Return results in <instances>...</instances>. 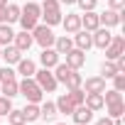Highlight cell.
Returning <instances> with one entry per match:
<instances>
[{
	"instance_id": "38",
	"label": "cell",
	"mask_w": 125,
	"mask_h": 125,
	"mask_svg": "<svg viewBox=\"0 0 125 125\" xmlns=\"http://www.w3.org/2000/svg\"><path fill=\"white\" fill-rule=\"evenodd\" d=\"M108 8H110V10H118V12H123V8H125V0H108Z\"/></svg>"
},
{
	"instance_id": "7",
	"label": "cell",
	"mask_w": 125,
	"mask_h": 125,
	"mask_svg": "<svg viewBox=\"0 0 125 125\" xmlns=\"http://www.w3.org/2000/svg\"><path fill=\"white\" fill-rule=\"evenodd\" d=\"M98 22H101V27H118L120 22H123V12H118V10H103V12H98Z\"/></svg>"
},
{
	"instance_id": "32",
	"label": "cell",
	"mask_w": 125,
	"mask_h": 125,
	"mask_svg": "<svg viewBox=\"0 0 125 125\" xmlns=\"http://www.w3.org/2000/svg\"><path fill=\"white\" fill-rule=\"evenodd\" d=\"M8 125H27V120H25V115H22V110H10L8 113Z\"/></svg>"
},
{
	"instance_id": "29",
	"label": "cell",
	"mask_w": 125,
	"mask_h": 125,
	"mask_svg": "<svg viewBox=\"0 0 125 125\" xmlns=\"http://www.w3.org/2000/svg\"><path fill=\"white\" fill-rule=\"evenodd\" d=\"M17 20H20V5L8 3V8H5V22L12 25V22H17Z\"/></svg>"
},
{
	"instance_id": "33",
	"label": "cell",
	"mask_w": 125,
	"mask_h": 125,
	"mask_svg": "<svg viewBox=\"0 0 125 125\" xmlns=\"http://www.w3.org/2000/svg\"><path fill=\"white\" fill-rule=\"evenodd\" d=\"M10 110H12V98L0 96V118H3V115H8Z\"/></svg>"
},
{
	"instance_id": "8",
	"label": "cell",
	"mask_w": 125,
	"mask_h": 125,
	"mask_svg": "<svg viewBox=\"0 0 125 125\" xmlns=\"http://www.w3.org/2000/svg\"><path fill=\"white\" fill-rule=\"evenodd\" d=\"M91 39H93V47L105 49V47L110 44V39H113V32H110L108 27H98V30L91 32Z\"/></svg>"
},
{
	"instance_id": "10",
	"label": "cell",
	"mask_w": 125,
	"mask_h": 125,
	"mask_svg": "<svg viewBox=\"0 0 125 125\" xmlns=\"http://www.w3.org/2000/svg\"><path fill=\"white\" fill-rule=\"evenodd\" d=\"M64 56H66V64H69L71 69H76V71L86 64V52H81V49H76V47H71Z\"/></svg>"
},
{
	"instance_id": "3",
	"label": "cell",
	"mask_w": 125,
	"mask_h": 125,
	"mask_svg": "<svg viewBox=\"0 0 125 125\" xmlns=\"http://www.w3.org/2000/svg\"><path fill=\"white\" fill-rule=\"evenodd\" d=\"M42 8V17H44V25L54 27V25H61V3L59 0H44V3L39 5Z\"/></svg>"
},
{
	"instance_id": "16",
	"label": "cell",
	"mask_w": 125,
	"mask_h": 125,
	"mask_svg": "<svg viewBox=\"0 0 125 125\" xmlns=\"http://www.w3.org/2000/svg\"><path fill=\"white\" fill-rule=\"evenodd\" d=\"M98 27H101V22H98V12H96V10H86V12L81 15V30L93 32V30H98Z\"/></svg>"
},
{
	"instance_id": "4",
	"label": "cell",
	"mask_w": 125,
	"mask_h": 125,
	"mask_svg": "<svg viewBox=\"0 0 125 125\" xmlns=\"http://www.w3.org/2000/svg\"><path fill=\"white\" fill-rule=\"evenodd\" d=\"M32 39H34V44H39L42 49H47V47L54 44L56 34L52 32L49 25H34V30H32Z\"/></svg>"
},
{
	"instance_id": "25",
	"label": "cell",
	"mask_w": 125,
	"mask_h": 125,
	"mask_svg": "<svg viewBox=\"0 0 125 125\" xmlns=\"http://www.w3.org/2000/svg\"><path fill=\"white\" fill-rule=\"evenodd\" d=\"M22 115H25V120H27V123L39 120V103H27V105L22 108Z\"/></svg>"
},
{
	"instance_id": "41",
	"label": "cell",
	"mask_w": 125,
	"mask_h": 125,
	"mask_svg": "<svg viewBox=\"0 0 125 125\" xmlns=\"http://www.w3.org/2000/svg\"><path fill=\"white\" fill-rule=\"evenodd\" d=\"M0 8H8V0H0Z\"/></svg>"
},
{
	"instance_id": "9",
	"label": "cell",
	"mask_w": 125,
	"mask_h": 125,
	"mask_svg": "<svg viewBox=\"0 0 125 125\" xmlns=\"http://www.w3.org/2000/svg\"><path fill=\"white\" fill-rule=\"evenodd\" d=\"M59 52L54 49V47H47V49H42V54H39V64H42V69H54L56 64H59Z\"/></svg>"
},
{
	"instance_id": "36",
	"label": "cell",
	"mask_w": 125,
	"mask_h": 125,
	"mask_svg": "<svg viewBox=\"0 0 125 125\" xmlns=\"http://www.w3.org/2000/svg\"><path fill=\"white\" fill-rule=\"evenodd\" d=\"M113 88L120 91V93L125 91V74H115V76H113Z\"/></svg>"
},
{
	"instance_id": "17",
	"label": "cell",
	"mask_w": 125,
	"mask_h": 125,
	"mask_svg": "<svg viewBox=\"0 0 125 125\" xmlns=\"http://www.w3.org/2000/svg\"><path fill=\"white\" fill-rule=\"evenodd\" d=\"M61 25H64L66 34H74V32H79V30H81V15L69 12L66 17H61Z\"/></svg>"
},
{
	"instance_id": "42",
	"label": "cell",
	"mask_w": 125,
	"mask_h": 125,
	"mask_svg": "<svg viewBox=\"0 0 125 125\" xmlns=\"http://www.w3.org/2000/svg\"><path fill=\"white\" fill-rule=\"evenodd\" d=\"M54 125H69V123H54Z\"/></svg>"
},
{
	"instance_id": "27",
	"label": "cell",
	"mask_w": 125,
	"mask_h": 125,
	"mask_svg": "<svg viewBox=\"0 0 125 125\" xmlns=\"http://www.w3.org/2000/svg\"><path fill=\"white\" fill-rule=\"evenodd\" d=\"M81 83H83V76L76 71V69H71V74L66 76V81H64V86L71 91V88H81Z\"/></svg>"
},
{
	"instance_id": "22",
	"label": "cell",
	"mask_w": 125,
	"mask_h": 125,
	"mask_svg": "<svg viewBox=\"0 0 125 125\" xmlns=\"http://www.w3.org/2000/svg\"><path fill=\"white\" fill-rule=\"evenodd\" d=\"M0 93H3V96H8V98H15V96H20V88H17V79L3 81V83H0Z\"/></svg>"
},
{
	"instance_id": "21",
	"label": "cell",
	"mask_w": 125,
	"mask_h": 125,
	"mask_svg": "<svg viewBox=\"0 0 125 125\" xmlns=\"http://www.w3.org/2000/svg\"><path fill=\"white\" fill-rule=\"evenodd\" d=\"M15 66H17V74H22V79L25 76H34V71H37V64L32 59H20Z\"/></svg>"
},
{
	"instance_id": "31",
	"label": "cell",
	"mask_w": 125,
	"mask_h": 125,
	"mask_svg": "<svg viewBox=\"0 0 125 125\" xmlns=\"http://www.w3.org/2000/svg\"><path fill=\"white\" fill-rule=\"evenodd\" d=\"M118 101H123V93H120V91H115V88H108V91H103V103H105V105H110V103H118Z\"/></svg>"
},
{
	"instance_id": "6",
	"label": "cell",
	"mask_w": 125,
	"mask_h": 125,
	"mask_svg": "<svg viewBox=\"0 0 125 125\" xmlns=\"http://www.w3.org/2000/svg\"><path fill=\"white\" fill-rule=\"evenodd\" d=\"M105 52V59H110V61H115L120 54H125V37L123 34H113V39H110V44L103 49Z\"/></svg>"
},
{
	"instance_id": "15",
	"label": "cell",
	"mask_w": 125,
	"mask_h": 125,
	"mask_svg": "<svg viewBox=\"0 0 125 125\" xmlns=\"http://www.w3.org/2000/svg\"><path fill=\"white\" fill-rule=\"evenodd\" d=\"M0 56L5 59V64H8V66H12V64H17V61L22 59V52H20L15 44H5L3 49H0Z\"/></svg>"
},
{
	"instance_id": "30",
	"label": "cell",
	"mask_w": 125,
	"mask_h": 125,
	"mask_svg": "<svg viewBox=\"0 0 125 125\" xmlns=\"http://www.w3.org/2000/svg\"><path fill=\"white\" fill-rule=\"evenodd\" d=\"M101 74H103V79H113V76H115V74H120V71H118V66H115V61L105 59L103 64H101Z\"/></svg>"
},
{
	"instance_id": "19",
	"label": "cell",
	"mask_w": 125,
	"mask_h": 125,
	"mask_svg": "<svg viewBox=\"0 0 125 125\" xmlns=\"http://www.w3.org/2000/svg\"><path fill=\"white\" fill-rule=\"evenodd\" d=\"M54 105H56V110H59V113H64V115H71V113H74V108H76V105H74V101L69 98V93H61V96L54 101Z\"/></svg>"
},
{
	"instance_id": "23",
	"label": "cell",
	"mask_w": 125,
	"mask_h": 125,
	"mask_svg": "<svg viewBox=\"0 0 125 125\" xmlns=\"http://www.w3.org/2000/svg\"><path fill=\"white\" fill-rule=\"evenodd\" d=\"M12 37H15V30H12L8 22H0V47L12 44Z\"/></svg>"
},
{
	"instance_id": "40",
	"label": "cell",
	"mask_w": 125,
	"mask_h": 125,
	"mask_svg": "<svg viewBox=\"0 0 125 125\" xmlns=\"http://www.w3.org/2000/svg\"><path fill=\"white\" fill-rule=\"evenodd\" d=\"M61 5H76V0H59Z\"/></svg>"
},
{
	"instance_id": "5",
	"label": "cell",
	"mask_w": 125,
	"mask_h": 125,
	"mask_svg": "<svg viewBox=\"0 0 125 125\" xmlns=\"http://www.w3.org/2000/svg\"><path fill=\"white\" fill-rule=\"evenodd\" d=\"M32 79L39 83V88H42L44 93H54V91H56V86H59V81L54 79L52 69H39V71H34V76H32Z\"/></svg>"
},
{
	"instance_id": "2",
	"label": "cell",
	"mask_w": 125,
	"mask_h": 125,
	"mask_svg": "<svg viewBox=\"0 0 125 125\" xmlns=\"http://www.w3.org/2000/svg\"><path fill=\"white\" fill-rule=\"evenodd\" d=\"M17 88H20V96L27 98V103H42V98H44V91L39 88V83L32 76H25L22 81H17Z\"/></svg>"
},
{
	"instance_id": "37",
	"label": "cell",
	"mask_w": 125,
	"mask_h": 125,
	"mask_svg": "<svg viewBox=\"0 0 125 125\" xmlns=\"http://www.w3.org/2000/svg\"><path fill=\"white\" fill-rule=\"evenodd\" d=\"M96 3H98V0H76V5L86 12V10H96Z\"/></svg>"
},
{
	"instance_id": "26",
	"label": "cell",
	"mask_w": 125,
	"mask_h": 125,
	"mask_svg": "<svg viewBox=\"0 0 125 125\" xmlns=\"http://www.w3.org/2000/svg\"><path fill=\"white\" fill-rule=\"evenodd\" d=\"M52 74H54V79H56L59 83H64V81H66V76L71 74V66H69V64H61V61H59V64L52 69Z\"/></svg>"
},
{
	"instance_id": "34",
	"label": "cell",
	"mask_w": 125,
	"mask_h": 125,
	"mask_svg": "<svg viewBox=\"0 0 125 125\" xmlns=\"http://www.w3.org/2000/svg\"><path fill=\"white\" fill-rule=\"evenodd\" d=\"M83 96H86L83 88H71V91H69V98L74 101V105H81V103H83Z\"/></svg>"
},
{
	"instance_id": "12",
	"label": "cell",
	"mask_w": 125,
	"mask_h": 125,
	"mask_svg": "<svg viewBox=\"0 0 125 125\" xmlns=\"http://www.w3.org/2000/svg\"><path fill=\"white\" fill-rule=\"evenodd\" d=\"M71 118H74V123H76V125H88V123L93 120V110H91L88 105H83V103H81V105H76V108H74Z\"/></svg>"
},
{
	"instance_id": "28",
	"label": "cell",
	"mask_w": 125,
	"mask_h": 125,
	"mask_svg": "<svg viewBox=\"0 0 125 125\" xmlns=\"http://www.w3.org/2000/svg\"><path fill=\"white\" fill-rule=\"evenodd\" d=\"M108 108V118H113L115 123L123 118V113H125V103L123 101H118V103H110V105H105Z\"/></svg>"
},
{
	"instance_id": "13",
	"label": "cell",
	"mask_w": 125,
	"mask_h": 125,
	"mask_svg": "<svg viewBox=\"0 0 125 125\" xmlns=\"http://www.w3.org/2000/svg\"><path fill=\"white\" fill-rule=\"evenodd\" d=\"M74 47L76 49H81V52H88L91 47H93V39H91V32H86V30H79V32H74Z\"/></svg>"
},
{
	"instance_id": "24",
	"label": "cell",
	"mask_w": 125,
	"mask_h": 125,
	"mask_svg": "<svg viewBox=\"0 0 125 125\" xmlns=\"http://www.w3.org/2000/svg\"><path fill=\"white\" fill-rule=\"evenodd\" d=\"M52 47H54V49H56L59 54H66V52H69V49L74 47V42H71V37L61 34V37H56V39H54V44H52Z\"/></svg>"
},
{
	"instance_id": "18",
	"label": "cell",
	"mask_w": 125,
	"mask_h": 125,
	"mask_svg": "<svg viewBox=\"0 0 125 125\" xmlns=\"http://www.w3.org/2000/svg\"><path fill=\"white\" fill-rule=\"evenodd\" d=\"M56 115H59V110H56V105H54L52 101H44V103H39V120H47V123H52Z\"/></svg>"
},
{
	"instance_id": "14",
	"label": "cell",
	"mask_w": 125,
	"mask_h": 125,
	"mask_svg": "<svg viewBox=\"0 0 125 125\" xmlns=\"http://www.w3.org/2000/svg\"><path fill=\"white\" fill-rule=\"evenodd\" d=\"M12 44H15V47H17L22 54H25V52H30V47L34 44V39H32V32H25V30H22V32H15V37H12Z\"/></svg>"
},
{
	"instance_id": "1",
	"label": "cell",
	"mask_w": 125,
	"mask_h": 125,
	"mask_svg": "<svg viewBox=\"0 0 125 125\" xmlns=\"http://www.w3.org/2000/svg\"><path fill=\"white\" fill-rule=\"evenodd\" d=\"M39 17H42V8H39V3H25L22 8H20V27L25 30V32H32L34 30V25H39Z\"/></svg>"
},
{
	"instance_id": "39",
	"label": "cell",
	"mask_w": 125,
	"mask_h": 125,
	"mask_svg": "<svg viewBox=\"0 0 125 125\" xmlns=\"http://www.w3.org/2000/svg\"><path fill=\"white\" fill-rule=\"evenodd\" d=\"M96 125H115V120L105 115V118H98V120H96Z\"/></svg>"
},
{
	"instance_id": "35",
	"label": "cell",
	"mask_w": 125,
	"mask_h": 125,
	"mask_svg": "<svg viewBox=\"0 0 125 125\" xmlns=\"http://www.w3.org/2000/svg\"><path fill=\"white\" fill-rule=\"evenodd\" d=\"M10 79H17V71H12V69L5 64L3 69H0V83H3V81H10Z\"/></svg>"
},
{
	"instance_id": "43",
	"label": "cell",
	"mask_w": 125,
	"mask_h": 125,
	"mask_svg": "<svg viewBox=\"0 0 125 125\" xmlns=\"http://www.w3.org/2000/svg\"><path fill=\"white\" fill-rule=\"evenodd\" d=\"M0 49H3V47H0Z\"/></svg>"
},
{
	"instance_id": "11",
	"label": "cell",
	"mask_w": 125,
	"mask_h": 125,
	"mask_svg": "<svg viewBox=\"0 0 125 125\" xmlns=\"http://www.w3.org/2000/svg\"><path fill=\"white\" fill-rule=\"evenodd\" d=\"M81 88H83V93H103L105 91V79L103 76H91L81 83Z\"/></svg>"
},
{
	"instance_id": "20",
	"label": "cell",
	"mask_w": 125,
	"mask_h": 125,
	"mask_svg": "<svg viewBox=\"0 0 125 125\" xmlns=\"http://www.w3.org/2000/svg\"><path fill=\"white\" fill-rule=\"evenodd\" d=\"M83 105H88L93 113H96V110H103V108H105L103 93H86V96H83Z\"/></svg>"
}]
</instances>
